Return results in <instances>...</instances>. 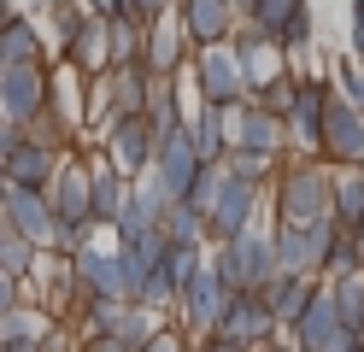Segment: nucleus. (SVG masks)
<instances>
[{
  "instance_id": "obj_20",
  "label": "nucleus",
  "mask_w": 364,
  "mask_h": 352,
  "mask_svg": "<svg viewBox=\"0 0 364 352\" xmlns=\"http://www.w3.org/2000/svg\"><path fill=\"white\" fill-rule=\"evenodd\" d=\"M59 164H65V153H53L48 141H36L24 129V141H18L12 159H6V176H12V188H48L59 176Z\"/></svg>"
},
{
  "instance_id": "obj_16",
  "label": "nucleus",
  "mask_w": 364,
  "mask_h": 352,
  "mask_svg": "<svg viewBox=\"0 0 364 352\" xmlns=\"http://www.w3.org/2000/svg\"><path fill=\"white\" fill-rule=\"evenodd\" d=\"M6 223H12V229H24L41 252L59 247V218H53L48 188H12V200H6Z\"/></svg>"
},
{
  "instance_id": "obj_45",
  "label": "nucleus",
  "mask_w": 364,
  "mask_h": 352,
  "mask_svg": "<svg viewBox=\"0 0 364 352\" xmlns=\"http://www.w3.org/2000/svg\"><path fill=\"white\" fill-rule=\"evenodd\" d=\"M82 352H129V346H124V341H118V335H95V341H88V346H82Z\"/></svg>"
},
{
  "instance_id": "obj_9",
  "label": "nucleus",
  "mask_w": 364,
  "mask_h": 352,
  "mask_svg": "<svg viewBox=\"0 0 364 352\" xmlns=\"http://www.w3.org/2000/svg\"><path fill=\"white\" fill-rule=\"evenodd\" d=\"M188 59H194V41H188V30H182L171 12L141 23V65L153 70V77H182Z\"/></svg>"
},
{
  "instance_id": "obj_36",
  "label": "nucleus",
  "mask_w": 364,
  "mask_h": 352,
  "mask_svg": "<svg viewBox=\"0 0 364 352\" xmlns=\"http://www.w3.org/2000/svg\"><path fill=\"white\" fill-rule=\"evenodd\" d=\"M112 65H141V18H112Z\"/></svg>"
},
{
  "instance_id": "obj_2",
  "label": "nucleus",
  "mask_w": 364,
  "mask_h": 352,
  "mask_svg": "<svg viewBox=\"0 0 364 352\" xmlns=\"http://www.w3.org/2000/svg\"><path fill=\"white\" fill-rule=\"evenodd\" d=\"M48 200H53V218H59V252L88 247V229H95V188H88V164L77 159V147L65 153L59 176L48 182Z\"/></svg>"
},
{
  "instance_id": "obj_29",
  "label": "nucleus",
  "mask_w": 364,
  "mask_h": 352,
  "mask_svg": "<svg viewBox=\"0 0 364 352\" xmlns=\"http://www.w3.org/2000/svg\"><path fill=\"white\" fill-rule=\"evenodd\" d=\"M300 77H306V70H282V77H270V82H259L253 94H247V100H253V106H264V112H277V117H288L294 112V94H300Z\"/></svg>"
},
{
  "instance_id": "obj_1",
  "label": "nucleus",
  "mask_w": 364,
  "mask_h": 352,
  "mask_svg": "<svg viewBox=\"0 0 364 352\" xmlns=\"http://www.w3.org/2000/svg\"><path fill=\"white\" fill-rule=\"evenodd\" d=\"M335 211V171L294 159L277 171V223H317Z\"/></svg>"
},
{
  "instance_id": "obj_27",
  "label": "nucleus",
  "mask_w": 364,
  "mask_h": 352,
  "mask_svg": "<svg viewBox=\"0 0 364 352\" xmlns=\"http://www.w3.org/2000/svg\"><path fill=\"white\" fill-rule=\"evenodd\" d=\"M218 164H223V171H230V176H241V182L264 188L270 176H277V164H282V159H270V153H259V147H230V153H223Z\"/></svg>"
},
{
  "instance_id": "obj_12",
  "label": "nucleus",
  "mask_w": 364,
  "mask_h": 352,
  "mask_svg": "<svg viewBox=\"0 0 364 352\" xmlns=\"http://www.w3.org/2000/svg\"><path fill=\"white\" fill-rule=\"evenodd\" d=\"M212 335H230L241 346L264 352V346H277V317H270L264 294H230V311H223V323L212 329Z\"/></svg>"
},
{
  "instance_id": "obj_34",
  "label": "nucleus",
  "mask_w": 364,
  "mask_h": 352,
  "mask_svg": "<svg viewBox=\"0 0 364 352\" xmlns=\"http://www.w3.org/2000/svg\"><path fill=\"white\" fill-rule=\"evenodd\" d=\"M270 241H277V265H282V270L311 276V270H306V223H277Z\"/></svg>"
},
{
  "instance_id": "obj_4",
  "label": "nucleus",
  "mask_w": 364,
  "mask_h": 352,
  "mask_svg": "<svg viewBox=\"0 0 364 352\" xmlns=\"http://www.w3.org/2000/svg\"><path fill=\"white\" fill-rule=\"evenodd\" d=\"M182 77L194 82V94L206 106H241L247 94V65H241V53L230 41H212V47H194V59H188V70Z\"/></svg>"
},
{
  "instance_id": "obj_3",
  "label": "nucleus",
  "mask_w": 364,
  "mask_h": 352,
  "mask_svg": "<svg viewBox=\"0 0 364 352\" xmlns=\"http://www.w3.org/2000/svg\"><path fill=\"white\" fill-rule=\"evenodd\" d=\"M212 265H218V276L230 282L235 294H264L270 282L282 276V265H277V241H270L264 229H241L235 241H223V247L212 252Z\"/></svg>"
},
{
  "instance_id": "obj_15",
  "label": "nucleus",
  "mask_w": 364,
  "mask_h": 352,
  "mask_svg": "<svg viewBox=\"0 0 364 352\" xmlns=\"http://www.w3.org/2000/svg\"><path fill=\"white\" fill-rule=\"evenodd\" d=\"M200 164H206V159L194 153L188 124H182L176 135H165V141L153 147V171L165 176V194H171V200H188V188H194V176H200Z\"/></svg>"
},
{
  "instance_id": "obj_51",
  "label": "nucleus",
  "mask_w": 364,
  "mask_h": 352,
  "mask_svg": "<svg viewBox=\"0 0 364 352\" xmlns=\"http://www.w3.org/2000/svg\"><path fill=\"white\" fill-rule=\"evenodd\" d=\"M235 6H247V0H235Z\"/></svg>"
},
{
  "instance_id": "obj_30",
  "label": "nucleus",
  "mask_w": 364,
  "mask_h": 352,
  "mask_svg": "<svg viewBox=\"0 0 364 352\" xmlns=\"http://www.w3.org/2000/svg\"><path fill=\"white\" fill-rule=\"evenodd\" d=\"M335 241H341V218H335V211H329V218H317V223H306V270L311 276H323Z\"/></svg>"
},
{
  "instance_id": "obj_46",
  "label": "nucleus",
  "mask_w": 364,
  "mask_h": 352,
  "mask_svg": "<svg viewBox=\"0 0 364 352\" xmlns=\"http://www.w3.org/2000/svg\"><path fill=\"white\" fill-rule=\"evenodd\" d=\"M353 59L364 65V12H353Z\"/></svg>"
},
{
  "instance_id": "obj_47",
  "label": "nucleus",
  "mask_w": 364,
  "mask_h": 352,
  "mask_svg": "<svg viewBox=\"0 0 364 352\" xmlns=\"http://www.w3.org/2000/svg\"><path fill=\"white\" fill-rule=\"evenodd\" d=\"M6 200H12V176L0 171V218H6Z\"/></svg>"
},
{
  "instance_id": "obj_41",
  "label": "nucleus",
  "mask_w": 364,
  "mask_h": 352,
  "mask_svg": "<svg viewBox=\"0 0 364 352\" xmlns=\"http://www.w3.org/2000/svg\"><path fill=\"white\" fill-rule=\"evenodd\" d=\"M18 141H24V124L0 112V171H6V159H12V147H18Z\"/></svg>"
},
{
  "instance_id": "obj_39",
  "label": "nucleus",
  "mask_w": 364,
  "mask_h": 352,
  "mask_svg": "<svg viewBox=\"0 0 364 352\" xmlns=\"http://www.w3.org/2000/svg\"><path fill=\"white\" fill-rule=\"evenodd\" d=\"M335 88H341V100H353L358 112H364V65H341V77H335Z\"/></svg>"
},
{
  "instance_id": "obj_21",
  "label": "nucleus",
  "mask_w": 364,
  "mask_h": 352,
  "mask_svg": "<svg viewBox=\"0 0 364 352\" xmlns=\"http://www.w3.org/2000/svg\"><path fill=\"white\" fill-rule=\"evenodd\" d=\"M311 294H317V282L300 276V270H282L277 282H270V288H264V305H270V317H277V329H288V335H294V323L306 317Z\"/></svg>"
},
{
  "instance_id": "obj_25",
  "label": "nucleus",
  "mask_w": 364,
  "mask_h": 352,
  "mask_svg": "<svg viewBox=\"0 0 364 352\" xmlns=\"http://www.w3.org/2000/svg\"><path fill=\"white\" fill-rule=\"evenodd\" d=\"M0 59L6 65H36L41 59V30L30 23V12H18L6 30H0Z\"/></svg>"
},
{
  "instance_id": "obj_18",
  "label": "nucleus",
  "mask_w": 364,
  "mask_h": 352,
  "mask_svg": "<svg viewBox=\"0 0 364 352\" xmlns=\"http://www.w3.org/2000/svg\"><path fill=\"white\" fill-rule=\"evenodd\" d=\"M106 159L118 164L124 176H141L153 164V129H147V117H112V124H106Z\"/></svg>"
},
{
  "instance_id": "obj_44",
  "label": "nucleus",
  "mask_w": 364,
  "mask_h": 352,
  "mask_svg": "<svg viewBox=\"0 0 364 352\" xmlns=\"http://www.w3.org/2000/svg\"><path fill=\"white\" fill-rule=\"evenodd\" d=\"M141 352H182V341H176V335H165V329H159V335H153V341H147Z\"/></svg>"
},
{
  "instance_id": "obj_6",
  "label": "nucleus",
  "mask_w": 364,
  "mask_h": 352,
  "mask_svg": "<svg viewBox=\"0 0 364 352\" xmlns=\"http://www.w3.org/2000/svg\"><path fill=\"white\" fill-rule=\"evenodd\" d=\"M335 100V82L323 77H300V94H294L288 112V147H300V159H323V112Z\"/></svg>"
},
{
  "instance_id": "obj_14",
  "label": "nucleus",
  "mask_w": 364,
  "mask_h": 352,
  "mask_svg": "<svg viewBox=\"0 0 364 352\" xmlns=\"http://www.w3.org/2000/svg\"><path fill=\"white\" fill-rule=\"evenodd\" d=\"M176 23L188 30L194 47H212V41H230V30L241 23V6L235 0H176Z\"/></svg>"
},
{
  "instance_id": "obj_7",
  "label": "nucleus",
  "mask_w": 364,
  "mask_h": 352,
  "mask_svg": "<svg viewBox=\"0 0 364 352\" xmlns=\"http://www.w3.org/2000/svg\"><path fill=\"white\" fill-rule=\"evenodd\" d=\"M294 346H300V352H353V329L341 323V311H335V288H329V282H317L306 317L294 323Z\"/></svg>"
},
{
  "instance_id": "obj_13",
  "label": "nucleus",
  "mask_w": 364,
  "mask_h": 352,
  "mask_svg": "<svg viewBox=\"0 0 364 352\" xmlns=\"http://www.w3.org/2000/svg\"><path fill=\"white\" fill-rule=\"evenodd\" d=\"M323 159L329 164H358L364 159V112L353 100H341V88L323 112Z\"/></svg>"
},
{
  "instance_id": "obj_8",
  "label": "nucleus",
  "mask_w": 364,
  "mask_h": 352,
  "mask_svg": "<svg viewBox=\"0 0 364 352\" xmlns=\"http://www.w3.org/2000/svg\"><path fill=\"white\" fill-rule=\"evenodd\" d=\"M253 211H259V188L223 171V188H218V200H212V211H206V235H212V247L235 241L241 229H253Z\"/></svg>"
},
{
  "instance_id": "obj_26",
  "label": "nucleus",
  "mask_w": 364,
  "mask_h": 352,
  "mask_svg": "<svg viewBox=\"0 0 364 352\" xmlns=\"http://www.w3.org/2000/svg\"><path fill=\"white\" fill-rule=\"evenodd\" d=\"M335 218H341V229H353L364 218V159L335 171Z\"/></svg>"
},
{
  "instance_id": "obj_32",
  "label": "nucleus",
  "mask_w": 364,
  "mask_h": 352,
  "mask_svg": "<svg viewBox=\"0 0 364 352\" xmlns=\"http://www.w3.org/2000/svg\"><path fill=\"white\" fill-rule=\"evenodd\" d=\"M124 311H129V299H88L77 311V323H82V335L95 341V335H118V317Z\"/></svg>"
},
{
  "instance_id": "obj_37",
  "label": "nucleus",
  "mask_w": 364,
  "mask_h": 352,
  "mask_svg": "<svg viewBox=\"0 0 364 352\" xmlns=\"http://www.w3.org/2000/svg\"><path fill=\"white\" fill-rule=\"evenodd\" d=\"M270 41H277L288 59H294V53H306V47H311V6H300V12H294L282 30H277V36H270Z\"/></svg>"
},
{
  "instance_id": "obj_23",
  "label": "nucleus",
  "mask_w": 364,
  "mask_h": 352,
  "mask_svg": "<svg viewBox=\"0 0 364 352\" xmlns=\"http://www.w3.org/2000/svg\"><path fill=\"white\" fill-rule=\"evenodd\" d=\"M188 135H194V153L218 164L223 153H230V106H206L200 100V112H188Z\"/></svg>"
},
{
  "instance_id": "obj_22",
  "label": "nucleus",
  "mask_w": 364,
  "mask_h": 352,
  "mask_svg": "<svg viewBox=\"0 0 364 352\" xmlns=\"http://www.w3.org/2000/svg\"><path fill=\"white\" fill-rule=\"evenodd\" d=\"M88 188H95V223L118 229L124 206H129V176H124L112 159H100V164H88Z\"/></svg>"
},
{
  "instance_id": "obj_48",
  "label": "nucleus",
  "mask_w": 364,
  "mask_h": 352,
  "mask_svg": "<svg viewBox=\"0 0 364 352\" xmlns=\"http://www.w3.org/2000/svg\"><path fill=\"white\" fill-rule=\"evenodd\" d=\"M347 235H353V247H358V258H364V218H358V223H353Z\"/></svg>"
},
{
  "instance_id": "obj_33",
  "label": "nucleus",
  "mask_w": 364,
  "mask_h": 352,
  "mask_svg": "<svg viewBox=\"0 0 364 352\" xmlns=\"http://www.w3.org/2000/svg\"><path fill=\"white\" fill-rule=\"evenodd\" d=\"M300 6H311V0H247V6H241V18H253L264 36H277V30H282V23L300 12Z\"/></svg>"
},
{
  "instance_id": "obj_10",
  "label": "nucleus",
  "mask_w": 364,
  "mask_h": 352,
  "mask_svg": "<svg viewBox=\"0 0 364 352\" xmlns=\"http://www.w3.org/2000/svg\"><path fill=\"white\" fill-rule=\"evenodd\" d=\"M53 94V65L36 59V65H12L6 82H0V112L18 117V124H30V117H41V106H48Z\"/></svg>"
},
{
  "instance_id": "obj_49",
  "label": "nucleus",
  "mask_w": 364,
  "mask_h": 352,
  "mask_svg": "<svg viewBox=\"0 0 364 352\" xmlns=\"http://www.w3.org/2000/svg\"><path fill=\"white\" fill-rule=\"evenodd\" d=\"M347 6H353V12H364V0H347Z\"/></svg>"
},
{
  "instance_id": "obj_24",
  "label": "nucleus",
  "mask_w": 364,
  "mask_h": 352,
  "mask_svg": "<svg viewBox=\"0 0 364 352\" xmlns=\"http://www.w3.org/2000/svg\"><path fill=\"white\" fill-rule=\"evenodd\" d=\"M165 241L171 247H212V235H206V211L200 206H188V200H171L165 206Z\"/></svg>"
},
{
  "instance_id": "obj_35",
  "label": "nucleus",
  "mask_w": 364,
  "mask_h": 352,
  "mask_svg": "<svg viewBox=\"0 0 364 352\" xmlns=\"http://www.w3.org/2000/svg\"><path fill=\"white\" fill-rule=\"evenodd\" d=\"M153 335H159V311H147V305H129V311L118 317V341H124L129 352H141Z\"/></svg>"
},
{
  "instance_id": "obj_40",
  "label": "nucleus",
  "mask_w": 364,
  "mask_h": 352,
  "mask_svg": "<svg viewBox=\"0 0 364 352\" xmlns=\"http://www.w3.org/2000/svg\"><path fill=\"white\" fill-rule=\"evenodd\" d=\"M24 305V276H12V270H0V317L18 311Z\"/></svg>"
},
{
  "instance_id": "obj_17",
  "label": "nucleus",
  "mask_w": 364,
  "mask_h": 352,
  "mask_svg": "<svg viewBox=\"0 0 364 352\" xmlns=\"http://www.w3.org/2000/svg\"><path fill=\"white\" fill-rule=\"evenodd\" d=\"M95 82L106 94L112 117H141L147 112V94H153V70L147 65H112V70H100Z\"/></svg>"
},
{
  "instance_id": "obj_42",
  "label": "nucleus",
  "mask_w": 364,
  "mask_h": 352,
  "mask_svg": "<svg viewBox=\"0 0 364 352\" xmlns=\"http://www.w3.org/2000/svg\"><path fill=\"white\" fill-rule=\"evenodd\" d=\"M88 12H100V18H135V6L129 0H82Z\"/></svg>"
},
{
  "instance_id": "obj_43",
  "label": "nucleus",
  "mask_w": 364,
  "mask_h": 352,
  "mask_svg": "<svg viewBox=\"0 0 364 352\" xmlns=\"http://www.w3.org/2000/svg\"><path fill=\"white\" fill-rule=\"evenodd\" d=\"M200 341H206L200 352H253V346H241V341H230V335H200Z\"/></svg>"
},
{
  "instance_id": "obj_11",
  "label": "nucleus",
  "mask_w": 364,
  "mask_h": 352,
  "mask_svg": "<svg viewBox=\"0 0 364 352\" xmlns=\"http://www.w3.org/2000/svg\"><path fill=\"white\" fill-rule=\"evenodd\" d=\"M230 147H259V153H270V159H282V153H288V117L264 112V106H253V100L230 106Z\"/></svg>"
},
{
  "instance_id": "obj_5",
  "label": "nucleus",
  "mask_w": 364,
  "mask_h": 352,
  "mask_svg": "<svg viewBox=\"0 0 364 352\" xmlns=\"http://www.w3.org/2000/svg\"><path fill=\"white\" fill-rule=\"evenodd\" d=\"M230 282L218 276V265L206 258V265H200L188 282H182V294H176V305H182V323L194 329V335H212V329L223 323V311H230Z\"/></svg>"
},
{
  "instance_id": "obj_28",
  "label": "nucleus",
  "mask_w": 364,
  "mask_h": 352,
  "mask_svg": "<svg viewBox=\"0 0 364 352\" xmlns=\"http://www.w3.org/2000/svg\"><path fill=\"white\" fill-rule=\"evenodd\" d=\"M36 258H41V247L30 241L24 229H12L6 218H0V270H12V276H30V270H36Z\"/></svg>"
},
{
  "instance_id": "obj_19",
  "label": "nucleus",
  "mask_w": 364,
  "mask_h": 352,
  "mask_svg": "<svg viewBox=\"0 0 364 352\" xmlns=\"http://www.w3.org/2000/svg\"><path fill=\"white\" fill-rule=\"evenodd\" d=\"M65 59H71V70H82V77H100V70H112V18L82 12L71 47H65Z\"/></svg>"
},
{
  "instance_id": "obj_31",
  "label": "nucleus",
  "mask_w": 364,
  "mask_h": 352,
  "mask_svg": "<svg viewBox=\"0 0 364 352\" xmlns=\"http://www.w3.org/2000/svg\"><path fill=\"white\" fill-rule=\"evenodd\" d=\"M329 288H335V311H341V323L353 329H364V270H353V276H329Z\"/></svg>"
},
{
  "instance_id": "obj_50",
  "label": "nucleus",
  "mask_w": 364,
  "mask_h": 352,
  "mask_svg": "<svg viewBox=\"0 0 364 352\" xmlns=\"http://www.w3.org/2000/svg\"><path fill=\"white\" fill-rule=\"evenodd\" d=\"M264 352H294V346H264Z\"/></svg>"
},
{
  "instance_id": "obj_38",
  "label": "nucleus",
  "mask_w": 364,
  "mask_h": 352,
  "mask_svg": "<svg viewBox=\"0 0 364 352\" xmlns=\"http://www.w3.org/2000/svg\"><path fill=\"white\" fill-rule=\"evenodd\" d=\"M0 341H41V317L30 311V305L6 311V317H0Z\"/></svg>"
}]
</instances>
